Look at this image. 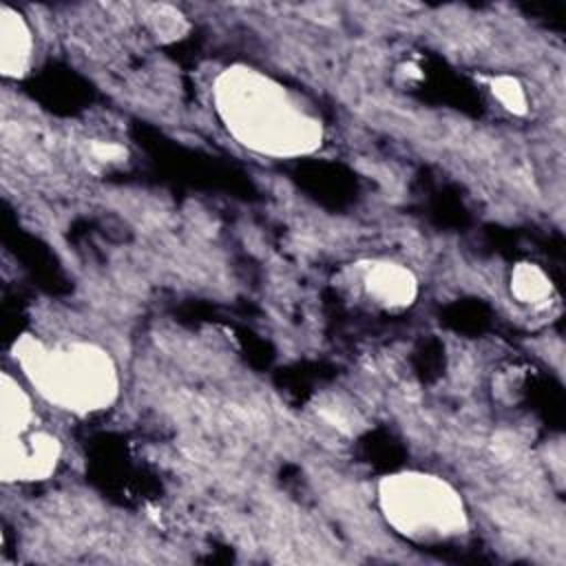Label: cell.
<instances>
[{
	"mask_svg": "<svg viewBox=\"0 0 566 566\" xmlns=\"http://www.w3.org/2000/svg\"><path fill=\"white\" fill-rule=\"evenodd\" d=\"M2 478L7 482L46 480L62 455L60 440L44 429H29L20 436L0 438Z\"/></svg>",
	"mask_w": 566,
	"mask_h": 566,
	"instance_id": "4",
	"label": "cell"
},
{
	"mask_svg": "<svg viewBox=\"0 0 566 566\" xmlns=\"http://www.w3.org/2000/svg\"><path fill=\"white\" fill-rule=\"evenodd\" d=\"M13 352L27 382L57 409L91 416L108 409L119 396L117 363L97 343L22 336Z\"/></svg>",
	"mask_w": 566,
	"mask_h": 566,
	"instance_id": "2",
	"label": "cell"
},
{
	"mask_svg": "<svg viewBox=\"0 0 566 566\" xmlns=\"http://www.w3.org/2000/svg\"><path fill=\"white\" fill-rule=\"evenodd\" d=\"M509 287L513 298L528 307L544 305L553 296V283L548 274L537 263H531V261H522L511 270Z\"/></svg>",
	"mask_w": 566,
	"mask_h": 566,
	"instance_id": "8",
	"label": "cell"
},
{
	"mask_svg": "<svg viewBox=\"0 0 566 566\" xmlns=\"http://www.w3.org/2000/svg\"><path fill=\"white\" fill-rule=\"evenodd\" d=\"M489 91L495 97V102L511 115H524L528 111V95L517 77L495 75L489 82Z\"/></svg>",
	"mask_w": 566,
	"mask_h": 566,
	"instance_id": "9",
	"label": "cell"
},
{
	"mask_svg": "<svg viewBox=\"0 0 566 566\" xmlns=\"http://www.w3.org/2000/svg\"><path fill=\"white\" fill-rule=\"evenodd\" d=\"M212 104L226 133L261 157H305L321 148L325 137L314 108L254 66L223 69L212 82Z\"/></svg>",
	"mask_w": 566,
	"mask_h": 566,
	"instance_id": "1",
	"label": "cell"
},
{
	"mask_svg": "<svg viewBox=\"0 0 566 566\" xmlns=\"http://www.w3.org/2000/svg\"><path fill=\"white\" fill-rule=\"evenodd\" d=\"M378 509L402 537L436 544L460 537L469 528V513L460 493L440 475L398 471L378 482Z\"/></svg>",
	"mask_w": 566,
	"mask_h": 566,
	"instance_id": "3",
	"label": "cell"
},
{
	"mask_svg": "<svg viewBox=\"0 0 566 566\" xmlns=\"http://www.w3.org/2000/svg\"><path fill=\"white\" fill-rule=\"evenodd\" d=\"M0 424H2V438L20 436L35 427V409H33L31 396L22 387V382L11 378L9 374H2Z\"/></svg>",
	"mask_w": 566,
	"mask_h": 566,
	"instance_id": "7",
	"label": "cell"
},
{
	"mask_svg": "<svg viewBox=\"0 0 566 566\" xmlns=\"http://www.w3.org/2000/svg\"><path fill=\"white\" fill-rule=\"evenodd\" d=\"M33 57V33L27 18L2 7L0 11V69L7 77H22L31 66Z\"/></svg>",
	"mask_w": 566,
	"mask_h": 566,
	"instance_id": "6",
	"label": "cell"
},
{
	"mask_svg": "<svg viewBox=\"0 0 566 566\" xmlns=\"http://www.w3.org/2000/svg\"><path fill=\"white\" fill-rule=\"evenodd\" d=\"M363 290L382 310L400 312L416 301L418 279L402 263L371 261L363 272Z\"/></svg>",
	"mask_w": 566,
	"mask_h": 566,
	"instance_id": "5",
	"label": "cell"
}]
</instances>
